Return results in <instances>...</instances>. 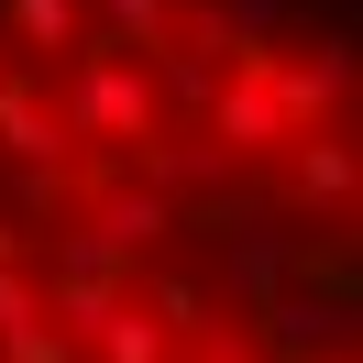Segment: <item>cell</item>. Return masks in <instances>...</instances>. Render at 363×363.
I'll use <instances>...</instances> for the list:
<instances>
[{
    "mask_svg": "<svg viewBox=\"0 0 363 363\" xmlns=\"http://www.w3.org/2000/svg\"><path fill=\"white\" fill-rule=\"evenodd\" d=\"M0 363H352L330 0H0Z\"/></svg>",
    "mask_w": 363,
    "mask_h": 363,
    "instance_id": "6da1fadb",
    "label": "cell"
}]
</instances>
